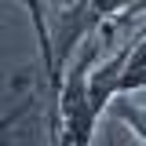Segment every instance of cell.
Listing matches in <instances>:
<instances>
[{"mask_svg":"<svg viewBox=\"0 0 146 146\" xmlns=\"http://www.w3.org/2000/svg\"><path fill=\"white\" fill-rule=\"evenodd\" d=\"M128 7V0H73L62 15L55 18V70L58 80H66V62L73 58V51L80 48V40L99 36V29L110 18H121Z\"/></svg>","mask_w":146,"mask_h":146,"instance_id":"cell-2","label":"cell"},{"mask_svg":"<svg viewBox=\"0 0 146 146\" xmlns=\"http://www.w3.org/2000/svg\"><path fill=\"white\" fill-rule=\"evenodd\" d=\"M95 55H99V36L84 40L80 58L66 70L62 95H58L62 135H58V143H55V146H91V135H95V121H99V113H95L91 95H88V73H91V66H95Z\"/></svg>","mask_w":146,"mask_h":146,"instance_id":"cell-1","label":"cell"},{"mask_svg":"<svg viewBox=\"0 0 146 146\" xmlns=\"http://www.w3.org/2000/svg\"><path fill=\"white\" fill-rule=\"evenodd\" d=\"M131 15H146V0H128V7H124L121 18H131Z\"/></svg>","mask_w":146,"mask_h":146,"instance_id":"cell-5","label":"cell"},{"mask_svg":"<svg viewBox=\"0 0 146 146\" xmlns=\"http://www.w3.org/2000/svg\"><path fill=\"white\" fill-rule=\"evenodd\" d=\"M26 7V15L33 22L36 44H40V58H44V77H48V102H51V117H48V128H51V146L58 143L62 135V121H58V95H62V80H58V70H55V33L51 22L44 18V0H18Z\"/></svg>","mask_w":146,"mask_h":146,"instance_id":"cell-3","label":"cell"},{"mask_svg":"<svg viewBox=\"0 0 146 146\" xmlns=\"http://www.w3.org/2000/svg\"><path fill=\"white\" fill-rule=\"evenodd\" d=\"M117 117L131 128V135L146 143V102H131L128 95H121V102H117Z\"/></svg>","mask_w":146,"mask_h":146,"instance_id":"cell-4","label":"cell"}]
</instances>
